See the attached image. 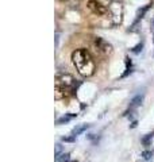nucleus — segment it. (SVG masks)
Returning <instances> with one entry per match:
<instances>
[{"instance_id": "17", "label": "nucleus", "mask_w": 154, "mask_h": 162, "mask_svg": "<svg viewBox=\"0 0 154 162\" xmlns=\"http://www.w3.org/2000/svg\"><path fill=\"white\" fill-rule=\"evenodd\" d=\"M137 124H138V122H137V120H134L133 123L130 124V128H135V127H137Z\"/></svg>"}, {"instance_id": "21", "label": "nucleus", "mask_w": 154, "mask_h": 162, "mask_svg": "<svg viewBox=\"0 0 154 162\" xmlns=\"http://www.w3.org/2000/svg\"><path fill=\"white\" fill-rule=\"evenodd\" d=\"M73 162H77V161H73Z\"/></svg>"}, {"instance_id": "16", "label": "nucleus", "mask_w": 154, "mask_h": 162, "mask_svg": "<svg viewBox=\"0 0 154 162\" xmlns=\"http://www.w3.org/2000/svg\"><path fill=\"white\" fill-rule=\"evenodd\" d=\"M61 141L62 142H68V143H73V142L76 141V137H62L61 138Z\"/></svg>"}, {"instance_id": "12", "label": "nucleus", "mask_w": 154, "mask_h": 162, "mask_svg": "<svg viewBox=\"0 0 154 162\" xmlns=\"http://www.w3.org/2000/svg\"><path fill=\"white\" fill-rule=\"evenodd\" d=\"M153 137H154L153 132H151V134H147V135H145V137L142 138V143H143V146H149L150 142L153 141Z\"/></svg>"}, {"instance_id": "1", "label": "nucleus", "mask_w": 154, "mask_h": 162, "mask_svg": "<svg viewBox=\"0 0 154 162\" xmlns=\"http://www.w3.org/2000/svg\"><path fill=\"white\" fill-rule=\"evenodd\" d=\"M72 62L76 66L78 74L82 77H91L95 74L96 64L93 57L87 49H77L72 53Z\"/></svg>"}, {"instance_id": "11", "label": "nucleus", "mask_w": 154, "mask_h": 162, "mask_svg": "<svg viewBox=\"0 0 154 162\" xmlns=\"http://www.w3.org/2000/svg\"><path fill=\"white\" fill-rule=\"evenodd\" d=\"M131 72H133L131 70V61H130V58L127 57V58H126V72L122 74V78H123V77H127Z\"/></svg>"}, {"instance_id": "7", "label": "nucleus", "mask_w": 154, "mask_h": 162, "mask_svg": "<svg viewBox=\"0 0 154 162\" xmlns=\"http://www.w3.org/2000/svg\"><path fill=\"white\" fill-rule=\"evenodd\" d=\"M89 127H91V124H81V126H76L72 130V135H73V137H77V135L82 134L84 131H87Z\"/></svg>"}, {"instance_id": "19", "label": "nucleus", "mask_w": 154, "mask_h": 162, "mask_svg": "<svg viewBox=\"0 0 154 162\" xmlns=\"http://www.w3.org/2000/svg\"><path fill=\"white\" fill-rule=\"evenodd\" d=\"M151 29H154V18L151 19Z\"/></svg>"}, {"instance_id": "3", "label": "nucleus", "mask_w": 154, "mask_h": 162, "mask_svg": "<svg viewBox=\"0 0 154 162\" xmlns=\"http://www.w3.org/2000/svg\"><path fill=\"white\" fill-rule=\"evenodd\" d=\"M87 5H88V8L98 16H106L108 12H110V11L107 10V7L103 5L100 1H98V0H88Z\"/></svg>"}, {"instance_id": "9", "label": "nucleus", "mask_w": 154, "mask_h": 162, "mask_svg": "<svg viewBox=\"0 0 154 162\" xmlns=\"http://www.w3.org/2000/svg\"><path fill=\"white\" fill-rule=\"evenodd\" d=\"M76 115H73V114H68V115H65V116L60 118V119H57L56 120V124L57 126H61V124H65V123H68V122L72 118H74Z\"/></svg>"}, {"instance_id": "18", "label": "nucleus", "mask_w": 154, "mask_h": 162, "mask_svg": "<svg viewBox=\"0 0 154 162\" xmlns=\"http://www.w3.org/2000/svg\"><path fill=\"white\" fill-rule=\"evenodd\" d=\"M58 34H56V47H58Z\"/></svg>"}, {"instance_id": "10", "label": "nucleus", "mask_w": 154, "mask_h": 162, "mask_svg": "<svg viewBox=\"0 0 154 162\" xmlns=\"http://www.w3.org/2000/svg\"><path fill=\"white\" fill-rule=\"evenodd\" d=\"M69 159H70L69 153H62L58 157H56V162H69Z\"/></svg>"}, {"instance_id": "13", "label": "nucleus", "mask_w": 154, "mask_h": 162, "mask_svg": "<svg viewBox=\"0 0 154 162\" xmlns=\"http://www.w3.org/2000/svg\"><path fill=\"white\" fill-rule=\"evenodd\" d=\"M142 49H143V43L141 42V43H138V45L134 46L133 49H131V51H133L134 54H138V53H141V51H142Z\"/></svg>"}, {"instance_id": "6", "label": "nucleus", "mask_w": 154, "mask_h": 162, "mask_svg": "<svg viewBox=\"0 0 154 162\" xmlns=\"http://www.w3.org/2000/svg\"><path fill=\"white\" fill-rule=\"evenodd\" d=\"M143 99H145V95L143 93H139V95H137V96H134L133 99H131V101H130V108H137L138 106H141L142 103H143Z\"/></svg>"}, {"instance_id": "20", "label": "nucleus", "mask_w": 154, "mask_h": 162, "mask_svg": "<svg viewBox=\"0 0 154 162\" xmlns=\"http://www.w3.org/2000/svg\"><path fill=\"white\" fill-rule=\"evenodd\" d=\"M153 42H154V37H153Z\"/></svg>"}, {"instance_id": "8", "label": "nucleus", "mask_w": 154, "mask_h": 162, "mask_svg": "<svg viewBox=\"0 0 154 162\" xmlns=\"http://www.w3.org/2000/svg\"><path fill=\"white\" fill-rule=\"evenodd\" d=\"M150 5H151V4H147V5H145V7H142V8H139L138 12H137V19H135V22H134L133 26H135V25H137V23L139 22V20L143 18L145 14H146V12H147V10L150 8Z\"/></svg>"}, {"instance_id": "15", "label": "nucleus", "mask_w": 154, "mask_h": 162, "mask_svg": "<svg viewBox=\"0 0 154 162\" xmlns=\"http://www.w3.org/2000/svg\"><path fill=\"white\" fill-rule=\"evenodd\" d=\"M141 155L143 157V159L149 161V159H151V157H153V153L149 151V150H145V151H142V154H141Z\"/></svg>"}, {"instance_id": "5", "label": "nucleus", "mask_w": 154, "mask_h": 162, "mask_svg": "<svg viewBox=\"0 0 154 162\" xmlns=\"http://www.w3.org/2000/svg\"><path fill=\"white\" fill-rule=\"evenodd\" d=\"M56 85L61 86V88H72V86L74 85V78H73V76L69 74V73L60 74V76H57V78H56Z\"/></svg>"}, {"instance_id": "14", "label": "nucleus", "mask_w": 154, "mask_h": 162, "mask_svg": "<svg viewBox=\"0 0 154 162\" xmlns=\"http://www.w3.org/2000/svg\"><path fill=\"white\" fill-rule=\"evenodd\" d=\"M62 150H64V146H62L61 143H57V145H56V150H54V157H58V155L62 153Z\"/></svg>"}, {"instance_id": "2", "label": "nucleus", "mask_w": 154, "mask_h": 162, "mask_svg": "<svg viewBox=\"0 0 154 162\" xmlns=\"http://www.w3.org/2000/svg\"><path fill=\"white\" fill-rule=\"evenodd\" d=\"M108 11L114 26H119L123 22V4L119 0H114L108 7Z\"/></svg>"}, {"instance_id": "4", "label": "nucleus", "mask_w": 154, "mask_h": 162, "mask_svg": "<svg viewBox=\"0 0 154 162\" xmlns=\"http://www.w3.org/2000/svg\"><path fill=\"white\" fill-rule=\"evenodd\" d=\"M93 43L96 46V49L99 51H102L103 54H111L112 53V45L108 40L104 39V38H102V37H96L95 40H93Z\"/></svg>"}]
</instances>
